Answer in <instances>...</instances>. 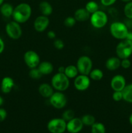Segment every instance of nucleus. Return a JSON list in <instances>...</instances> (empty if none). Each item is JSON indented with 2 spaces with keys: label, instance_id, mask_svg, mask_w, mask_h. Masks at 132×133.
<instances>
[{
  "label": "nucleus",
  "instance_id": "38",
  "mask_svg": "<svg viewBox=\"0 0 132 133\" xmlns=\"http://www.w3.org/2000/svg\"><path fill=\"white\" fill-rule=\"evenodd\" d=\"M4 49H5V43H4L2 38H0V54H1L3 52Z\"/></svg>",
  "mask_w": 132,
  "mask_h": 133
},
{
  "label": "nucleus",
  "instance_id": "42",
  "mask_svg": "<svg viewBox=\"0 0 132 133\" xmlns=\"http://www.w3.org/2000/svg\"><path fill=\"white\" fill-rule=\"evenodd\" d=\"M129 123H130V124L132 125V113H131V115L129 116Z\"/></svg>",
  "mask_w": 132,
  "mask_h": 133
},
{
  "label": "nucleus",
  "instance_id": "41",
  "mask_svg": "<svg viewBox=\"0 0 132 133\" xmlns=\"http://www.w3.org/2000/svg\"><path fill=\"white\" fill-rule=\"evenodd\" d=\"M3 103H4L3 98V97L0 96V107L2 106V105H3Z\"/></svg>",
  "mask_w": 132,
  "mask_h": 133
},
{
  "label": "nucleus",
  "instance_id": "36",
  "mask_svg": "<svg viewBox=\"0 0 132 133\" xmlns=\"http://www.w3.org/2000/svg\"><path fill=\"white\" fill-rule=\"evenodd\" d=\"M116 0H100V3L105 6H110L113 5Z\"/></svg>",
  "mask_w": 132,
  "mask_h": 133
},
{
  "label": "nucleus",
  "instance_id": "12",
  "mask_svg": "<svg viewBox=\"0 0 132 133\" xmlns=\"http://www.w3.org/2000/svg\"><path fill=\"white\" fill-rule=\"evenodd\" d=\"M126 86V81L125 77L120 74L113 77L110 81V87L113 91H122Z\"/></svg>",
  "mask_w": 132,
  "mask_h": 133
},
{
  "label": "nucleus",
  "instance_id": "40",
  "mask_svg": "<svg viewBox=\"0 0 132 133\" xmlns=\"http://www.w3.org/2000/svg\"><path fill=\"white\" fill-rule=\"evenodd\" d=\"M65 68V66H60V67L58 68V72L63 73V74H64Z\"/></svg>",
  "mask_w": 132,
  "mask_h": 133
},
{
  "label": "nucleus",
  "instance_id": "20",
  "mask_svg": "<svg viewBox=\"0 0 132 133\" xmlns=\"http://www.w3.org/2000/svg\"><path fill=\"white\" fill-rule=\"evenodd\" d=\"M39 9L41 15L48 16L51 15L53 13V9L52 5L48 1H43L39 5Z\"/></svg>",
  "mask_w": 132,
  "mask_h": 133
},
{
  "label": "nucleus",
  "instance_id": "32",
  "mask_svg": "<svg viewBox=\"0 0 132 133\" xmlns=\"http://www.w3.org/2000/svg\"><path fill=\"white\" fill-rule=\"evenodd\" d=\"M112 98L115 101L119 102L123 99V95L122 91H114L112 94Z\"/></svg>",
  "mask_w": 132,
  "mask_h": 133
},
{
  "label": "nucleus",
  "instance_id": "8",
  "mask_svg": "<svg viewBox=\"0 0 132 133\" xmlns=\"http://www.w3.org/2000/svg\"><path fill=\"white\" fill-rule=\"evenodd\" d=\"M67 122L62 118H54L48 122L47 129L50 133H63L66 131Z\"/></svg>",
  "mask_w": 132,
  "mask_h": 133
},
{
  "label": "nucleus",
  "instance_id": "30",
  "mask_svg": "<svg viewBox=\"0 0 132 133\" xmlns=\"http://www.w3.org/2000/svg\"><path fill=\"white\" fill-rule=\"evenodd\" d=\"M75 112L72 110H71V109H67V110H65L63 112L62 118L64 119L66 122H67L71 120V119H72V118H75Z\"/></svg>",
  "mask_w": 132,
  "mask_h": 133
},
{
  "label": "nucleus",
  "instance_id": "25",
  "mask_svg": "<svg viewBox=\"0 0 132 133\" xmlns=\"http://www.w3.org/2000/svg\"><path fill=\"white\" fill-rule=\"evenodd\" d=\"M85 9L89 14H91L99 10V6L98 3L94 1H90L87 3L85 6Z\"/></svg>",
  "mask_w": 132,
  "mask_h": 133
},
{
  "label": "nucleus",
  "instance_id": "16",
  "mask_svg": "<svg viewBox=\"0 0 132 133\" xmlns=\"http://www.w3.org/2000/svg\"><path fill=\"white\" fill-rule=\"evenodd\" d=\"M54 88L51 84L48 83H42L38 87L39 94L40 96L45 98H49L54 92Z\"/></svg>",
  "mask_w": 132,
  "mask_h": 133
},
{
  "label": "nucleus",
  "instance_id": "21",
  "mask_svg": "<svg viewBox=\"0 0 132 133\" xmlns=\"http://www.w3.org/2000/svg\"><path fill=\"white\" fill-rule=\"evenodd\" d=\"M14 7L9 3H3L0 6V12L3 16L5 18H10L12 16Z\"/></svg>",
  "mask_w": 132,
  "mask_h": 133
},
{
  "label": "nucleus",
  "instance_id": "39",
  "mask_svg": "<svg viewBox=\"0 0 132 133\" xmlns=\"http://www.w3.org/2000/svg\"><path fill=\"white\" fill-rule=\"evenodd\" d=\"M126 39L130 40V41H132V31H129V32H128V35H127Z\"/></svg>",
  "mask_w": 132,
  "mask_h": 133
},
{
  "label": "nucleus",
  "instance_id": "2",
  "mask_svg": "<svg viewBox=\"0 0 132 133\" xmlns=\"http://www.w3.org/2000/svg\"><path fill=\"white\" fill-rule=\"evenodd\" d=\"M52 87L58 92H64L70 85L69 79L63 73H56L51 79Z\"/></svg>",
  "mask_w": 132,
  "mask_h": 133
},
{
  "label": "nucleus",
  "instance_id": "14",
  "mask_svg": "<svg viewBox=\"0 0 132 133\" xmlns=\"http://www.w3.org/2000/svg\"><path fill=\"white\" fill-rule=\"evenodd\" d=\"M82 122L81 118H74L67 122L66 130L70 133H78L82 131L83 128Z\"/></svg>",
  "mask_w": 132,
  "mask_h": 133
},
{
  "label": "nucleus",
  "instance_id": "17",
  "mask_svg": "<svg viewBox=\"0 0 132 133\" xmlns=\"http://www.w3.org/2000/svg\"><path fill=\"white\" fill-rule=\"evenodd\" d=\"M120 62L121 59L118 57H111L107 58L105 66L109 71H115L120 67Z\"/></svg>",
  "mask_w": 132,
  "mask_h": 133
},
{
  "label": "nucleus",
  "instance_id": "24",
  "mask_svg": "<svg viewBox=\"0 0 132 133\" xmlns=\"http://www.w3.org/2000/svg\"><path fill=\"white\" fill-rule=\"evenodd\" d=\"M89 77L91 80L94 81H98L103 78L104 73L100 69H93L89 73Z\"/></svg>",
  "mask_w": 132,
  "mask_h": 133
},
{
  "label": "nucleus",
  "instance_id": "31",
  "mask_svg": "<svg viewBox=\"0 0 132 133\" xmlns=\"http://www.w3.org/2000/svg\"><path fill=\"white\" fill-rule=\"evenodd\" d=\"M76 23V20L74 16H67V18H65L64 23L65 26L67 27H72L75 25Z\"/></svg>",
  "mask_w": 132,
  "mask_h": 133
},
{
  "label": "nucleus",
  "instance_id": "33",
  "mask_svg": "<svg viewBox=\"0 0 132 133\" xmlns=\"http://www.w3.org/2000/svg\"><path fill=\"white\" fill-rule=\"evenodd\" d=\"M53 44H54V48H55L56 49H58V50H61V49H63L65 46V44L64 42H63V40L59 38L54 39Z\"/></svg>",
  "mask_w": 132,
  "mask_h": 133
},
{
  "label": "nucleus",
  "instance_id": "11",
  "mask_svg": "<svg viewBox=\"0 0 132 133\" xmlns=\"http://www.w3.org/2000/svg\"><path fill=\"white\" fill-rule=\"evenodd\" d=\"M73 84L77 90L85 91L90 87L91 79L89 75L79 74L74 79Z\"/></svg>",
  "mask_w": 132,
  "mask_h": 133
},
{
  "label": "nucleus",
  "instance_id": "4",
  "mask_svg": "<svg viewBox=\"0 0 132 133\" xmlns=\"http://www.w3.org/2000/svg\"><path fill=\"white\" fill-rule=\"evenodd\" d=\"M116 57L120 59L128 58L132 55V41L127 39L121 40L115 48Z\"/></svg>",
  "mask_w": 132,
  "mask_h": 133
},
{
  "label": "nucleus",
  "instance_id": "37",
  "mask_svg": "<svg viewBox=\"0 0 132 133\" xmlns=\"http://www.w3.org/2000/svg\"><path fill=\"white\" fill-rule=\"evenodd\" d=\"M47 37L49 38V39H52V40H54V39L56 38V32L53 31H48L47 33Z\"/></svg>",
  "mask_w": 132,
  "mask_h": 133
},
{
  "label": "nucleus",
  "instance_id": "29",
  "mask_svg": "<svg viewBox=\"0 0 132 133\" xmlns=\"http://www.w3.org/2000/svg\"><path fill=\"white\" fill-rule=\"evenodd\" d=\"M28 75L31 79H36H36H40L43 76L38 67L34 68H31L29 73H28Z\"/></svg>",
  "mask_w": 132,
  "mask_h": 133
},
{
  "label": "nucleus",
  "instance_id": "19",
  "mask_svg": "<svg viewBox=\"0 0 132 133\" xmlns=\"http://www.w3.org/2000/svg\"><path fill=\"white\" fill-rule=\"evenodd\" d=\"M91 14L87 11L85 8L78 9L74 14V17L76 19V22H85L89 19Z\"/></svg>",
  "mask_w": 132,
  "mask_h": 133
},
{
  "label": "nucleus",
  "instance_id": "6",
  "mask_svg": "<svg viewBox=\"0 0 132 133\" xmlns=\"http://www.w3.org/2000/svg\"><path fill=\"white\" fill-rule=\"evenodd\" d=\"M76 66L79 74L89 75V73L93 70V61L88 56H81L78 59Z\"/></svg>",
  "mask_w": 132,
  "mask_h": 133
},
{
  "label": "nucleus",
  "instance_id": "18",
  "mask_svg": "<svg viewBox=\"0 0 132 133\" xmlns=\"http://www.w3.org/2000/svg\"><path fill=\"white\" fill-rule=\"evenodd\" d=\"M38 68L43 75H47L53 73L54 70V66L53 64L49 61H42L39 64Z\"/></svg>",
  "mask_w": 132,
  "mask_h": 133
},
{
  "label": "nucleus",
  "instance_id": "5",
  "mask_svg": "<svg viewBox=\"0 0 132 133\" xmlns=\"http://www.w3.org/2000/svg\"><path fill=\"white\" fill-rule=\"evenodd\" d=\"M89 20L93 27L96 29H102L107 25L108 22V17L106 12L98 10L91 14Z\"/></svg>",
  "mask_w": 132,
  "mask_h": 133
},
{
  "label": "nucleus",
  "instance_id": "9",
  "mask_svg": "<svg viewBox=\"0 0 132 133\" xmlns=\"http://www.w3.org/2000/svg\"><path fill=\"white\" fill-rule=\"evenodd\" d=\"M49 99L51 106L56 109H63L67 105V97L63 92H54Z\"/></svg>",
  "mask_w": 132,
  "mask_h": 133
},
{
  "label": "nucleus",
  "instance_id": "22",
  "mask_svg": "<svg viewBox=\"0 0 132 133\" xmlns=\"http://www.w3.org/2000/svg\"><path fill=\"white\" fill-rule=\"evenodd\" d=\"M78 74L79 72L78 71L77 68L75 65H69L66 66L65 68L64 74L69 79H75L78 75Z\"/></svg>",
  "mask_w": 132,
  "mask_h": 133
},
{
  "label": "nucleus",
  "instance_id": "34",
  "mask_svg": "<svg viewBox=\"0 0 132 133\" xmlns=\"http://www.w3.org/2000/svg\"><path fill=\"white\" fill-rule=\"evenodd\" d=\"M131 65V61H129V58L121 59V62H120V67H122V68L124 69L129 68Z\"/></svg>",
  "mask_w": 132,
  "mask_h": 133
},
{
  "label": "nucleus",
  "instance_id": "13",
  "mask_svg": "<svg viewBox=\"0 0 132 133\" xmlns=\"http://www.w3.org/2000/svg\"><path fill=\"white\" fill-rule=\"evenodd\" d=\"M49 17L43 15H40L35 19L34 22V28L35 31L39 32H42L45 31L49 27Z\"/></svg>",
  "mask_w": 132,
  "mask_h": 133
},
{
  "label": "nucleus",
  "instance_id": "7",
  "mask_svg": "<svg viewBox=\"0 0 132 133\" xmlns=\"http://www.w3.org/2000/svg\"><path fill=\"white\" fill-rule=\"evenodd\" d=\"M5 31L8 36L12 40H18L22 35L21 27L15 21H11L6 25Z\"/></svg>",
  "mask_w": 132,
  "mask_h": 133
},
{
  "label": "nucleus",
  "instance_id": "26",
  "mask_svg": "<svg viewBox=\"0 0 132 133\" xmlns=\"http://www.w3.org/2000/svg\"><path fill=\"white\" fill-rule=\"evenodd\" d=\"M84 125L92 126L96 122L95 118L91 114H85L81 118Z\"/></svg>",
  "mask_w": 132,
  "mask_h": 133
},
{
  "label": "nucleus",
  "instance_id": "27",
  "mask_svg": "<svg viewBox=\"0 0 132 133\" xmlns=\"http://www.w3.org/2000/svg\"><path fill=\"white\" fill-rule=\"evenodd\" d=\"M91 133H106L104 125L100 122H95L91 126Z\"/></svg>",
  "mask_w": 132,
  "mask_h": 133
},
{
  "label": "nucleus",
  "instance_id": "1",
  "mask_svg": "<svg viewBox=\"0 0 132 133\" xmlns=\"http://www.w3.org/2000/svg\"><path fill=\"white\" fill-rule=\"evenodd\" d=\"M32 15V8L27 3H21L14 8L12 17L19 24L27 22Z\"/></svg>",
  "mask_w": 132,
  "mask_h": 133
},
{
  "label": "nucleus",
  "instance_id": "3",
  "mask_svg": "<svg viewBox=\"0 0 132 133\" xmlns=\"http://www.w3.org/2000/svg\"><path fill=\"white\" fill-rule=\"evenodd\" d=\"M109 31L111 36L118 40H124L129 32V29L125 23L115 22L110 25Z\"/></svg>",
  "mask_w": 132,
  "mask_h": 133
},
{
  "label": "nucleus",
  "instance_id": "10",
  "mask_svg": "<svg viewBox=\"0 0 132 133\" xmlns=\"http://www.w3.org/2000/svg\"><path fill=\"white\" fill-rule=\"evenodd\" d=\"M23 59L25 64L30 69L37 68L40 63L39 55L33 50H28L25 53Z\"/></svg>",
  "mask_w": 132,
  "mask_h": 133
},
{
  "label": "nucleus",
  "instance_id": "28",
  "mask_svg": "<svg viewBox=\"0 0 132 133\" xmlns=\"http://www.w3.org/2000/svg\"><path fill=\"white\" fill-rule=\"evenodd\" d=\"M124 14L127 19H132V1L126 3L124 7Z\"/></svg>",
  "mask_w": 132,
  "mask_h": 133
},
{
  "label": "nucleus",
  "instance_id": "23",
  "mask_svg": "<svg viewBox=\"0 0 132 133\" xmlns=\"http://www.w3.org/2000/svg\"><path fill=\"white\" fill-rule=\"evenodd\" d=\"M123 100L129 103H132V84H128L122 91Z\"/></svg>",
  "mask_w": 132,
  "mask_h": 133
},
{
  "label": "nucleus",
  "instance_id": "35",
  "mask_svg": "<svg viewBox=\"0 0 132 133\" xmlns=\"http://www.w3.org/2000/svg\"><path fill=\"white\" fill-rule=\"evenodd\" d=\"M7 116V112L6 110L3 108H0V122H2L5 120Z\"/></svg>",
  "mask_w": 132,
  "mask_h": 133
},
{
  "label": "nucleus",
  "instance_id": "15",
  "mask_svg": "<svg viewBox=\"0 0 132 133\" xmlns=\"http://www.w3.org/2000/svg\"><path fill=\"white\" fill-rule=\"evenodd\" d=\"M15 83L10 77H5L1 83V90L3 94H9L14 88Z\"/></svg>",
  "mask_w": 132,
  "mask_h": 133
},
{
  "label": "nucleus",
  "instance_id": "44",
  "mask_svg": "<svg viewBox=\"0 0 132 133\" xmlns=\"http://www.w3.org/2000/svg\"><path fill=\"white\" fill-rule=\"evenodd\" d=\"M4 1H5V0H0V6H1L3 3Z\"/></svg>",
  "mask_w": 132,
  "mask_h": 133
},
{
  "label": "nucleus",
  "instance_id": "43",
  "mask_svg": "<svg viewBox=\"0 0 132 133\" xmlns=\"http://www.w3.org/2000/svg\"><path fill=\"white\" fill-rule=\"evenodd\" d=\"M120 1H122V2L128 3V2H129V1H132V0H120Z\"/></svg>",
  "mask_w": 132,
  "mask_h": 133
}]
</instances>
